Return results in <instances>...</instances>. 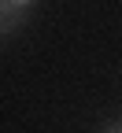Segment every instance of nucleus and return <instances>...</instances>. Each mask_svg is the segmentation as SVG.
<instances>
[{
    "instance_id": "nucleus-1",
    "label": "nucleus",
    "mask_w": 122,
    "mask_h": 133,
    "mask_svg": "<svg viewBox=\"0 0 122 133\" xmlns=\"http://www.w3.org/2000/svg\"><path fill=\"white\" fill-rule=\"evenodd\" d=\"M33 4V0H0V11H11V15H19V11H26Z\"/></svg>"
},
{
    "instance_id": "nucleus-2",
    "label": "nucleus",
    "mask_w": 122,
    "mask_h": 133,
    "mask_svg": "<svg viewBox=\"0 0 122 133\" xmlns=\"http://www.w3.org/2000/svg\"><path fill=\"white\" fill-rule=\"evenodd\" d=\"M104 133H122V122H115V126H107Z\"/></svg>"
}]
</instances>
